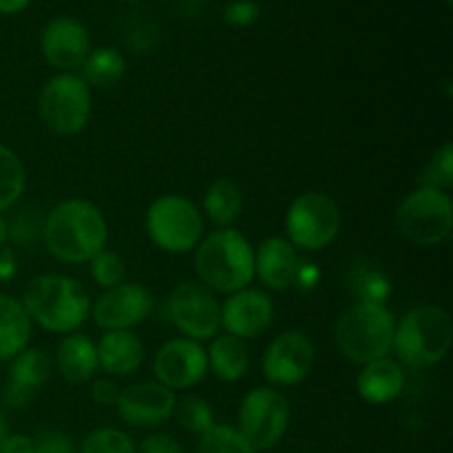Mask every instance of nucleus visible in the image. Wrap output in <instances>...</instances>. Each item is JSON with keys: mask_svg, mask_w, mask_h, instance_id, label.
Wrapping results in <instances>:
<instances>
[{"mask_svg": "<svg viewBox=\"0 0 453 453\" xmlns=\"http://www.w3.org/2000/svg\"><path fill=\"white\" fill-rule=\"evenodd\" d=\"M56 365L62 379L69 383H84L93 379L100 367L96 343L84 334H69L60 341L56 352Z\"/></svg>", "mask_w": 453, "mask_h": 453, "instance_id": "22", "label": "nucleus"}, {"mask_svg": "<svg viewBox=\"0 0 453 453\" xmlns=\"http://www.w3.org/2000/svg\"><path fill=\"white\" fill-rule=\"evenodd\" d=\"M168 310L177 330L190 341H206L221 326V303L215 292L199 281H181L168 299Z\"/></svg>", "mask_w": 453, "mask_h": 453, "instance_id": "11", "label": "nucleus"}, {"mask_svg": "<svg viewBox=\"0 0 453 453\" xmlns=\"http://www.w3.org/2000/svg\"><path fill=\"white\" fill-rule=\"evenodd\" d=\"M31 339V319L13 296L0 295V361H13Z\"/></svg>", "mask_w": 453, "mask_h": 453, "instance_id": "23", "label": "nucleus"}, {"mask_svg": "<svg viewBox=\"0 0 453 453\" xmlns=\"http://www.w3.org/2000/svg\"><path fill=\"white\" fill-rule=\"evenodd\" d=\"M242 188L230 180H217L203 195V212L219 228H230L242 215Z\"/></svg>", "mask_w": 453, "mask_h": 453, "instance_id": "25", "label": "nucleus"}, {"mask_svg": "<svg viewBox=\"0 0 453 453\" xmlns=\"http://www.w3.org/2000/svg\"><path fill=\"white\" fill-rule=\"evenodd\" d=\"M40 49L49 65L62 69V73H69L87 60L91 51V38L87 27L78 18L58 16L42 29Z\"/></svg>", "mask_w": 453, "mask_h": 453, "instance_id": "15", "label": "nucleus"}, {"mask_svg": "<svg viewBox=\"0 0 453 453\" xmlns=\"http://www.w3.org/2000/svg\"><path fill=\"white\" fill-rule=\"evenodd\" d=\"M153 296L140 283H119L102 292L93 305V321L102 330H128L149 317Z\"/></svg>", "mask_w": 453, "mask_h": 453, "instance_id": "14", "label": "nucleus"}, {"mask_svg": "<svg viewBox=\"0 0 453 453\" xmlns=\"http://www.w3.org/2000/svg\"><path fill=\"white\" fill-rule=\"evenodd\" d=\"M97 363L109 376H128L144 361V345L131 330H109L96 343Z\"/></svg>", "mask_w": 453, "mask_h": 453, "instance_id": "21", "label": "nucleus"}, {"mask_svg": "<svg viewBox=\"0 0 453 453\" xmlns=\"http://www.w3.org/2000/svg\"><path fill=\"white\" fill-rule=\"evenodd\" d=\"M396 228L416 246H438L451 234L453 202L449 193L418 186L396 208Z\"/></svg>", "mask_w": 453, "mask_h": 453, "instance_id": "6", "label": "nucleus"}, {"mask_svg": "<svg viewBox=\"0 0 453 453\" xmlns=\"http://www.w3.org/2000/svg\"><path fill=\"white\" fill-rule=\"evenodd\" d=\"M341 211L326 193H303L290 203L286 215L288 242L301 250H323L336 239Z\"/></svg>", "mask_w": 453, "mask_h": 453, "instance_id": "9", "label": "nucleus"}, {"mask_svg": "<svg viewBox=\"0 0 453 453\" xmlns=\"http://www.w3.org/2000/svg\"><path fill=\"white\" fill-rule=\"evenodd\" d=\"M299 252L288 239L268 237L255 250V274L265 288L286 290L299 279Z\"/></svg>", "mask_w": 453, "mask_h": 453, "instance_id": "19", "label": "nucleus"}, {"mask_svg": "<svg viewBox=\"0 0 453 453\" xmlns=\"http://www.w3.org/2000/svg\"><path fill=\"white\" fill-rule=\"evenodd\" d=\"M82 453H137L131 436L113 427H100L82 442Z\"/></svg>", "mask_w": 453, "mask_h": 453, "instance_id": "31", "label": "nucleus"}, {"mask_svg": "<svg viewBox=\"0 0 453 453\" xmlns=\"http://www.w3.org/2000/svg\"><path fill=\"white\" fill-rule=\"evenodd\" d=\"M314 345L301 330H288L279 334L265 348L261 370L273 385H296L312 372Z\"/></svg>", "mask_w": 453, "mask_h": 453, "instance_id": "12", "label": "nucleus"}, {"mask_svg": "<svg viewBox=\"0 0 453 453\" xmlns=\"http://www.w3.org/2000/svg\"><path fill=\"white\" fill-rule=\"evenodd\" d=\"M31 441H34V453H75L73 441L58 429H44Z\"/></svg>", "mask_w": 453, "mask_h": 453, "instance_id": "34", "label": "nucleus"}, {"mask_svg": "<svg viewBox=\"0 0 453 453\" xmlns=\"http://www.w3.org/2000/svg\"><path fill=\"white\" fill-rule=\"evenodd\" d=\"M445 3H447V4H451V0H445Z\"/></svg>", "mask_w": 453, "mask_h": 453, "instance_id": "43", "label": "nucleus"}, {"mask_svg": "<svg viewBox=\"0 0 453 453\" xmlns=\"http://www.w3.org/2000/svg\"><path fill=\"white\" fill-rule=\"evenodd\" d=\"M420 186L445 190V193L453 186V146L449 142H445L432 155L427 166L423 168V173H420Z\"/></svg>", "mask_w": 453, "mask_h": 453, "instance_id": "30", "label": "nucleus"}, {"mask_svg": "<svg viewBox=\"0 0 453 453\" xmlns=\"http://www.w3.org/2000/svg\"><path fill=\"white\" fill-rule=\"evenodd\" d=\"M195 270L208 290L234 295L255 279V248L239 230L219 228L199 242Z\"/></svg>", "mask_w": 453, "mask_h": 453, "instance_id": "3", "label": "nucleus"}, {"mask_svg": "<svg viewBox=\"0 0 453 453\" xmlns=\"http://www.w3.org/2000/svg\"><path fill=\"white\" fill-rule=\"evenodd\" d=\"M208 370L219 380L234 383L243 379L250 365V354H248L246 341L237 339L233 334H221L212 341L211 349L206 352Z\"/></svg>", "mask_w": 453, "mask_h": 453, "instance_id": "24", "label": "nucleus"}, {"mask_svg": "<svg viewBox=\"0 0 453 453\" xmlns=\"http://www.w3.org/2000/svg\"><path fill=\"white\" fill-rule=\"evenodd\" d=\"M119 3H137V0H119Z\"/></svg>", "mask_w": 453, "mask_h": 453, "instance_id": "42", "label": "nucleus"}, {"mask_svg": "<svg viewBox=\"0 0 453 453\" xmlns=\"http://www.w3.org/2000/svg\"><path fill=\"white\" fill-rule=\"evenodd\" d=\"M13 274V259L9 252L0 255V279H7Z\"/></svg>", "mask_w": 453, "mask_h": 453, "instance_id": "39", "label": "nucleus"}, {"mask_svg": "<svg viewBox=\"0 0 453 453\" xmlns=\"http://www.w3.org/2000/svg\"><path fill=\"white\" fill-rule=\"evenodd\" d=\"M175 392L162 383H135L119 392L118 414L133 427H157L175 411Z\"/></svg>", "mask_w": 453, "mask_h": 453, "instance_id": "16", "label": "nucleus"}, {"mask_svg": "<svg viewBox=\"0 0 453 453\" xmlns=\"http://www.w3.org/2000/svg\"><path fill=\"white\" fill-rule=\"evenodd\" d=\"M29 3L31 0H0V13H18Z\"/></svg>", "mask_w": 453, "mask_h": 453, "instance_id": "38", "label": "nucleus"}, {"mask_svg": "<svg viewBox=\"0 0 453 453\" xmlns=\"http://www.w3.org/2000/svg\"><path fill=\"white\" fill-rule=\"evenodd\" d=\"M104 215L87 199H66L49 211L42 224V239L47 250L65 264H84L104 250Z\"/></svg>", "mask_w": 453, "mask_h": 453, "instance_id": "1", "label": "nucleus"}, {"mask_svg": "<svg viewBox=\"0 0 453 453\" xmlns=\"http://www.w3.org/2000/svg\"><path fill=\"white\" fill-rule=\"evenodd\" d=\"M199 453H257L233 425H212L199 436Z\"/></svg>", "mask_w": 453, "mask_h": 453, "instance_id": "28", "label": "nucleus"}, {"mask_svg": "<svg viewBox=\"0 0 453 453\" xmlns=\"http://www.w3.org/2000/svg\"><path fill=\"white\" fill-rule=\"evenodd\" d=\"M157 383L173 392H184L202 383L208 372L206 349L190 339H173L157 349L153 361Z\"/></svg>", "mask_w": 453, "mask_h": 453, "instance_id": "13", "label": "nucleus"}, {"mask_svg": "<svg viewBox=\"0 0 453 453\" xmlns=\"http://www.w3.org/2000/svg\"><path fill=\"white\" fill-rule=\"evenodd\" d=\"M274 305L265 292L239 290L221 305V326L237 339H257L273 326Z\"/></svg>", "mask_w": 453, "mask_h": 453, "instance_id": "17", "label": "nucleus"}, {"mask_svg": "<svg viewBox=\"0 0 453 453\" xmlns=\"http://www.w3.org/2000/svg\"><path fill=\"white\" fill-rule=\"evenodd\" d=\"M9 436V425H7V418H4V414L0 411V447H3L4 438Z\"/></svg>", "mask_w": 453, "mask_h": 453, "instance_id": "40", "label": "nucleus"}, {"mask_svg": "<svg viewBox=\"0 0 453 453\" xmlns=\"http://www.w3.org/2000/svg\"><path fill=\"white\" fill-rule=\"evenodd\" d=\"M40 119L56 135H78L91 118V88L80 75L58 73L38 97Z\"/></svg>", "mask_w": 453, "mask_h": 453, "instance_id": "8", "label": "nucleus"}, {"mask_svg": "<svg viewBox=\"0 0 453 453\" xmlns=\"http://www.w3.org/2000/svg\"><path fill=\"white\" fill-rule=\"evenodd\" d=\"M405 388V370L398 361L385 357L365 363L357 379V392L370 405H388Z\"/></svg>", "mask_w": 453, "mask_h": 453, "instance_id": "20", "label": "nucleus"}, {"mask_svg": "<svg viewBox=\"0 0 453 453\" xmlns=\"http://www.w3.org/2000/svg\"><path fill=\"white\" fill-rule=\"evenodd\" d=\"M0 453H34V441L22 434H9L0 447Z\"/></svg>", "mask_w": 453, "mask_h": 453, "instance_id": "37", "label": "nucleus"}, {"mask_svg": "<svg viewBox=\"0 0 453 453\" xmlns=\"http://www.w3.org/2000/svg\"><path fill=\"white\" fill-rule=\"evenodd\" d=\"M140 453H181V447L168 434H153V436L144 438Z\"/></svg>", "mask_w": 453, "mask_h": 453, "instance_id": "35", "label": "nucleus"}, {"mask_svg": "<svg viewBox=\"0 0 453 453\" xmlns=\"http://www.w3.org/2000/svg\"><path fill=\"white\" fill-rule=\"evenodd\" d=\"M7 237H9V226H7V221H4L3 217H0V246H3V243L7 242Z\"/></svg>", "mask_w": 453, "mask_h": 453, "instance_id": "41", "label": "nucleus"}, {"mask_svg": "<svg viewBox=\"0 0 453 453\" xmlns=\"http://www.w3.org/2000/svg\"><path fill=\"white\" fill-rule=\"evenodd\" d=\"M91 277L96 279L97 286L109 290V288H115L119 286V283H124V277H127V265H124V259L118 255V252L102 250L91 259Z\"/></svg>", "mask_w": 453, "mask_h": 453, "instance_id": "32", "label": "nucleus"}, {"mask_svg": "<svg viewBox=\"0 0 453 453\" xmlns=\"http://www.w3.org/2000/svg\"><path fill=\"white\" fill-rule=\"evenodd\" d=\"M175 418L186 432L199 434L202 436L206 429L215 425V411H212L211 403L206 398L199 396H186L180 403H175Z\"/></svg>", "mask_w": 453, "mask_h": 453, "instance_id": "29", "label": "nucleus"}, {"mask_svg": "<svg viewBox=\"0 0 453 453\" xmlns=\"http://www.w3.org/2000/svg\"><path fill=\"white\" fill-rule=\"evenodd\" d=\"M453 343L451 317L438 305H418L396 323L394 352L398 363L414 370L432 367L447 357Z\"/></svg>", "mask_w": 453, "mask_h": 453, "instance_id": "5", "label": "nucleus"}, {"mask_svg": "<svg viewBox=\"0 0 453 453\" xmlns=\"http://www.w3.org/2000/svg\"><path fill=\"white\" fill-rule=\"evenodd\" d=\"M124 73H127V62L122 53L113 47H100L88 51L87 60L82 62L80 78L91 87L111 88L124 78Z\"/></svg>", "mask_w": 453, "mask_h": 453, "instance_id": "26", "label": "nucleus"}, {"mask_svg": "<svg viewBox=\"0 0 453 453\" xmlns=\"http://www.w3.org/2000/svg\"><path fill=\"white\" fill-rule=\"evenodd\" d=\"M20 303L31 321L56 334L75 332L91 312L87 288L66 274H40L31 279Z\"/></svg>", "mask_w": 453, "mask_h": 453, "instance_id": "2", "label": "nucleus"}, {"mask_svg": "<svg viewBox=\"0 0 453 453\" xmlns=\"http://www.w3.org/2000/svg\"><path fill=\"white\" fill-rule=\"evenodd\" d=\"M51 376V361L42 349H22L12 361L7 383L3 389L4 405L12 410H22L31 403L34 394L47 383Z\"/></svg>", "mask_w": 453, "mask_h": 453, "instance_id": "18", "label": "nucleus"}, {"mask_svg": "<svg viewBox=\"0 0 453 453\" xmlns=\"http://www.w3.org/2000/svg\"><path fill=\"white\" fill-rule=\"evenodd\" d=\"M119 392H122V389L109 379L96 380V383L91 385V398L97 405H115L119 398Z\"/></svg>", "mask_w": 453, "mask_h": 453, "instance_id": "36", "label": "nucleus"}, {"mask_svg": "<svg viewBox=\"0 0 453 453\" xmlns=\"http://www.w3.org/2000/svg\"><path fill=\"white\" fill-rule=\"evenodd\" d=\"M396 317L379 301H363L339 317L334 341L339 352L354 363L379 361L394 349Z\"/></svg>", "mask_w": 453, "mask_h": 453, "instance_id": "4", "label": "nucleus"}, {"mask_svg": "<svg viewBox=\"0 0 453 453\" xmlns=\"http://www.w3.org/2000/svg\"><path fill=\"white\" fill-rule=\"evenodd\" d=\"M146 233L159 250L171 255L188 252L202 242V211L180 195L159 197L146 212Z\"/></svg>", "mask_w": 453, "mask_h": 453, "instance_id": "7", "label": "nucleus"}, {"mask_svg": "<svg viewBox=\"0 0 453 453\" xmlns=\"http://www.w3.org/2000/svg\"><path fill=\"white\" fill-rule=\"evenodd\" d=\"M25 166L9 146L0 144V212L12 208L25 193Z\"/></svg>", "mask_w": 453, "mask_h": 453, "instance_id": "27", "label": "nucleus"}, {"mask_svg": "<svg viewBox=\"0 0 453 453\" xmlns=\"http://www.w3.org/2000/svg\"><path fill=\"white\" fill-rule=\"evenodd\" d=\"M290 425V403L273 388H257L243 396L239 407V432L255 451L273 449Z\"/></svg>", "mask_w": 453, "mask_h": 453, "instance_id": "10", "label": "nucleus"}, {"mask_svg": "<svg viewBox=\"0 0 453 453\" xmlns=\"http://www.w3.org/2000/svg\"><path fill=\"white\" fill-rule=\"evenodd\" d=\"M261 7L255 0H233L226 4L224 20L233 27H248L259 20Z\"/></svg>", "mask_w": 453, "mask_h": 453, "instance_id": "33", "label": "nucleus"}]
</instances>
